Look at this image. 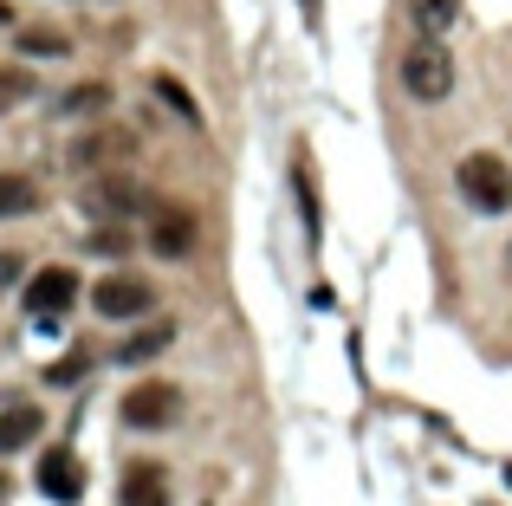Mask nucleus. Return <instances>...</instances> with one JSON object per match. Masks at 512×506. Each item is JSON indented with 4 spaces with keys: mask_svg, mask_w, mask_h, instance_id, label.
<instances>
[{
    "mask_svg": "<svg viewBox=\"0 0 512 506\" xmlns=\"http://www.w3.org/2000/svg\"><path fill=\"white\" fill-rule=\"evenodd\" d=\"M59 111L65 117H98V111H111V85H78V91H65Z\"/></svg>",
    "mask_w": 512,
    "mask_h": 506,
    "instance_id": "4468645a",
    "label": "nucleus"
},
{
    "mask_svg": "<svg viewBox=\"0 0 512 506\" xmlns=\"http://www.w3.org/2000/svg\"><path fill=\"white\" fill-rule=\"evenodd\" d=\"M117 500L124 506H169V481L156 461H130L124 481H117Z\"/></svg>",
    "mask_w": 512,
    "mask_h": 506,
    "instance_id": "1a4fd4ad",
    "label": "nucleus"
},
{
    "mask_svg": "<svg viewBox=\"0 0 512 506\" xmlns=\"http://www.w3.org/2000/svg\"><path fill=\"white\" fill-rule=\"evenodd\" d=\"M39 429H46V416H39V409H26V403H13L7 416H0V455H13V448L39 442Z\"/></svg>",
    "mask_w": 512,
    "mask_h": 506,
    "instance_id": "9b49d317",
    "label": "nucleus"
},
{
    "mask_svg": "<svg viewBox=\"0 0 512 506\" xmlns=\"http://www.w3.org/2000/svg\"><path fill=\"white\" fill-rule=\"evenodd\" d=\"M20 215H39V189L26 176H0V221H20Z\"/></svg>",
    "mask_w": 512,
    "mask_h": 506,
    "instance_id": "ddd939ff",
    "label": "nucleus"
},
{
    "mask_svg": "<svg viewBox=\"0 0 512 506\" xmlns=\"http://www.w3.org/2000/svg\"><path fill=\"white\" fill-rule=\"evenodd\" d=\"M156 98H169V111L182 117V124H201V111H195V98H188L175 78H156Z\"/></svg>",
    "mask_w": 512,
    "mask_h": 506,
    "instance_id": "dca6fc26",
    "label": "nucleus"
},
{
    "mask_svg": "<svg viewBox=\"0 0 512 506\" xmlns=\"http://www.w3.org/2000/svg\"><path fill=\"white\" fill-rule=\"evenodd\" d=\"M91 305H98L104 318H143L156 305V292H150V279H143V273H104L98 292H91Z\"/></svg>",
    "mask_w": 512,
    "mask_h": 506,
    "instance_id": "20e7f679",
    "label": "nucleus"
},
{
    "mask_svg": "<svg viewBox=\"0 0 512 506\" xmlns=\"http://www.w3.org/2000/svg\"><path fill=\"white\" fill-rule=\"evenodd\" d=\"M130 150H137L130 130H91V137L72 143V169H124Z\"/></svg>",
    "mask_w": 512,
    "mask_h": 506,
    "instance_id": "6e6552de",
    "label": "nucleus"
},
{
    "mask_svg": "<svg viewBox=\"0 0 512 506\" xmlns=\"http://www.w3.org/2000/svg\"><path fill=\"white\" fill-rule=\"evenodd\" d=\"M415 7V26L422 33H448L454 20H461V0H409Z\"/></svg>",
    "mask_w": 512,
    "mask_h": 506,
    "instance_id": "2eb2a0df",
    "label": "nucleus"
},
{
    "mask_svg": "<svg viewBox=\"0 0 512 506\" xmlns=\"http://www.w3.org/2000/svg\"><path fill=\"white\" fill-rule=\"evenodd\" d=\"M454 182H461L467 208H480V215H506V208H512V169H506V156H493V150L461 156Z\"/></svg>",
    "mask_w": 512,
    "mask_h": 506,
    "instance_id": "f03ea898",
    "label": "nucleus"
},
{
    "mask_svg": "<svg viewBox=\"0 0 512 506\" xmlns=\"http://www.w3.org/2000/svg\"><path fill=\"white\" fill-rule=\"evenodd\" d=\"M39 494H52V500H78L85 494V468H78V455H46L39 461Z\"/></svg>",
    "mask_w": 512,
    "mask_h": 506,
    "instance_id": "9d476101",
    "label": "nucleus"
},
{
    "mask_svg": "<svg viewBox=\"0 0 512 506\" xmlns=\"http://www.w3.org/2000/svg\"><path fill=\"white\" fill-rule=\"evenodd\" d=\"M7 20H13V13H7V0H0V26H7Z\"/></svg>",
    "mask_w": 512,
    "mask_h": 506,
    "instance_id": "aec40b11",
    "label": "nucleus"
},
{
    "mask_svg": "<svg viewBox=\"0 0 512 506\" xmlns=\"http://www.w3.org/2000/svg\"><path fill=\"white\" fill-rule=\"evenodd\" d=\"M169 338H175V325H169V318H156V325H143L137 338L117 351V364H150L156 351H169Z\"/></svg>",
    "mask_w": 512,
    "mask_h": 506,
    "instance_id": "f8f14e48",
    "label": "nucleus"
},
{
    "mask_svg": "<svg viewBox=\"0 0 512 506\" xmlns=\"http://www.w3.org/2000/svg\"><path fill=\"white\" fill-rule=\"evenodd\" d=\"M150 202H156V195L143 189L137 176H124V169H117V176H111V169H98V176L85 182V208H91V215H104V221H130V215H143Z\"/></svg>",
    "mask_w": 512,
    "mask_h": 506,
    "instance_id": "7ed1b4c3",
    "label": "nucleus"
},
{
    "mask_svg": "<svg viewBox=\"0 0 512 506\" xmlns=\"http://www.w3.org/2000/svg\"><path fill=\"white\" fill-rule=\"evenodd\" d=\"M402 91H409L415 104H441L454 91V59H448V46H441V33H422L402 52Z\"/></svg>",
    "mask_w": 512,
    "mask_h": 506,
    "instance_id": "f257e3e1",
    "label": "nucleus"
},
{
    "mask_svg": "<svg viewBox=\"0 0 512 506\" xmlns=\"http://www.w3.org/2000/svg\"><path fill=\"white\" fill-rule=\"evenodd\" d=\"M26 91H33V78H26V72H0V111H7V104H20Z\"/></svg>",
    "mask_w": 512,
    "mask_h": 506,
    "instance_id": "a211bd4d",
    "label": "nucleus"
},
{
    "mask_svg": "<svg viewBox=\"0 0 512 506\" xmlns=\"http://www.w3.org/2000/svg\"><path fill=\"white\" fill-rule=\"evenodd\" d=\"M72 299H78V273H72V266H46V273H33V286H26V312H33L39 325L65 318Z\"/></svg>",
    "mask_w": 512,
    "mask_h": 506,
    "instance_id": "39448f33",
    "label": "nucleus"
},
{
    "mask_svg": "<svg viewBox=\"0 0 512 506\" xmlns=\"http://www.w3.org/2000/svg\"><path fill=\"white\" fill-rule=\"evenodd\" d=\"M175 409H182V390H175V383H137V390L124 396V422L130 429H169Z\"/></svg>",
    "mask_w": 512,
    "mask_h": 506,
    "instance_id": "423d86ee",
    "label": "nucleus"
},
{
    "mask_svg": "<svg viewBox=\"0 0 512 506\" xmlns=\"http://www.w3.org/2000/svg\"><path fill=\"white\" fill-rule=\"evenodd\" d=\"M26 52H33V59H65V33H26Z\"/></svg>",
    "mask_w": 512,
    "mask_h": 506,
    "instance_id": "f3484780",
    "label": "nucleus"
},
{
    "mask_svg": "<svg viewBox=\"0 0 512 506\" xmlns=\"http://www.w3.org/2000/svg\"><path fill=\"white\" fill-rule=\"evenodd\" d=\"M7 279H20V253H0V286Z\"/></svg>",
    "mask_w": 512,
    "mask_h": 506,
    "instance_id": "6ab92c4d",
    "label": "nucleus"
},
{
    "mask_svg": "<svg viewBox=\"0 0 512 506\" xmlns=\"http://www.w3.org/2000/svg\"><path fill=\"white\" fill-rule=\"evenodd\" d=\"M195 241H201V221L188 215V208L163 202V208L150 215V247L163 253V260H188V253H195Z\"/></svg>",
    "mask_w": 512,
    "mask_h": 506,
    "instance_id": "0eeeda50",
    "label": "nucleus"
}]
</instances>
